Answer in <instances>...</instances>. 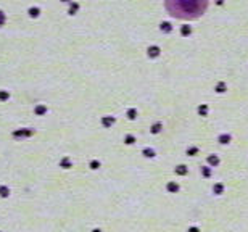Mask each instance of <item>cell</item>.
Here are the masks:
<instances>
[{
	"mask_svg": "<svg viewBox=\"0 0 248 232\" xmlns=\"http://www.w3.org/2000/svg\"><path fill=\"white\" fill-rule=\"evenodd\" d=\"M208 6V0H166V8L177 18L194 19L203 15Z\"/></svg>",
	"mask_w": 248,
	"mask_h": 232,
	"instance_id": "1",
	"label": "cell"
}]
</instances>
